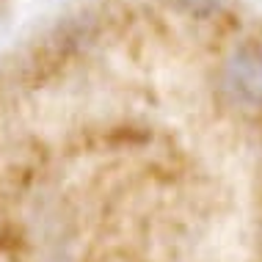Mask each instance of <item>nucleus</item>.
Here are the masks:
<instances>
[{
  "instance_id": "1",
  "label": "nucleus",
  "mask_w": 262,
  "mask_h": 262,
  "mask_svg": "<svg viewBox=\"0 0 262 262\" xmlns=\"http://www.w3.org/2000/svg\"><path fill=\"white\" fill-rule=\"evenodd\" d=\"M224 89L229 91L232 102L243 108H262V53L243 47L226 61Z\"/></svg>"
}]
</instances>
